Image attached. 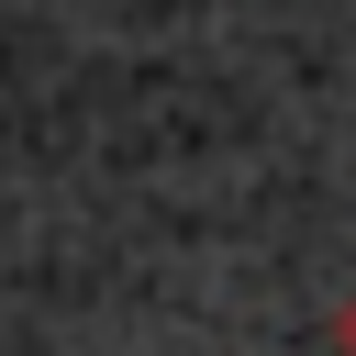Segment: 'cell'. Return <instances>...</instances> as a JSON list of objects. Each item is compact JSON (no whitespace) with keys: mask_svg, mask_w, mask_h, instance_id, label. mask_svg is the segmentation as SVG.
<instances>
[{"mask_svg":"<svg viewBox=\"0 0 356 356\" xmlns=\"http://www.w3.org/2000/svg\"><path fill=\"white\" fill-rule=\"evenodd\" d=\"M334 345H345V356H356V300H345V312H334Z\"/></svg>","mask_w":356,"mask_h":356,"instance_id":"6da1fadb","label":"cell"}]
</instances>
